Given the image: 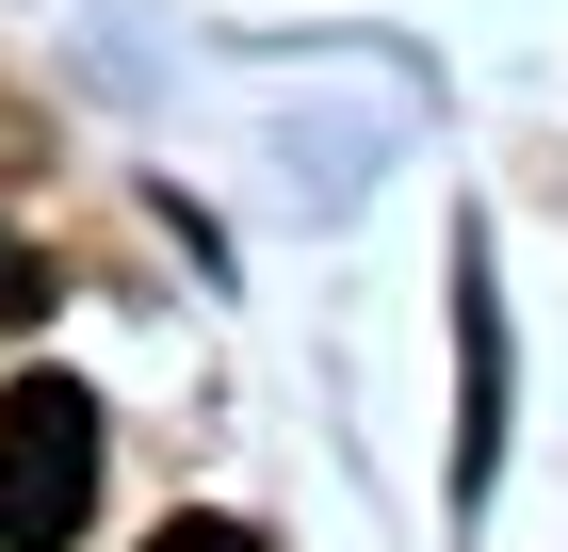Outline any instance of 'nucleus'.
<instances>
[{
  "instance_id": "nucleus-1",
  "label": "nucleus",
  "mask_w": 568,
  "mask_h": 552,
  "mask_svg": "<svg viewBox=\"0 0 568 552\" xmlns=\"http://www.w3.org/2000/svg\"><path fill=\"white\" fill-rule=\"evenodd\" d=\"M98 520V407L65 374L0 390V552H65Z\"/></svg>"
},
{
  "instance_id": "nucleus-2",
  "label": "nucleus",
  "mask_w": 568,
  "mask_h": 552,
  "mask_svg": "<svg viewBox=\"0 0 568 552\" xmlns=\"http://www.w3.org/2000/svg\"><path fill=\"white\" fill-rule=\"evenodd\" d=\"M17 325H49V260L0 228V341H17Z\"/></svg>"
},
{
  "instance_id": "nucleus-3",
  "label": "nucleus",
  "mask_w": 568,
  "mask_h": 552,
  "mask_svg": "<svg viewBox=\"0 0 568 552\" xmlns=\"http://www.w3.org/2000/svg\"><path fill=\"white\" fill-rule=\"evenodd\" d=\"M146 552H261V520H163Z\"/></svg>"
}]
</instances>
